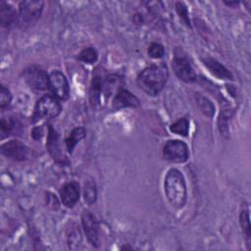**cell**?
Instances as JSON below:
<instances>
[{
  "instance_id": "cell-31",
  "label": "cell",
  "mask_w": 251,
  "mask_h": 251,
  "mask_svg": "<svg viewBox=\"0 0 251 251\" xmlns=\"http://www.w3.org/2000/svg\"><path fill=\"white\" fill-rule=\"evenodd\" d=\"M226 6H231V7H235V6H237L238 4H239V2L238 1H232V2H230V1H227V2H224Z\"/></svg>"
},
{
  "instance_id": "cell-25",
  "label": "cell",
  "mask_w": 251,
  "mask_h": 251,
  "mask_svg": "<svg viewBox=\"0 0 251 251\" xmlns=\"http://www.w3.org/2000/svg\"><path fill=\"white\" fill-rule=\"evenodd\" d=\"M0 128L1 138L3 139L5 136H8L15 128V121L11 117H3L1 119Z\"/></svg>"
},
{
  "instance_id": "cell-30",
  "label": "cell",
  "mask_w": 251,
  "mask_h": 251,
  "mask_svg": "<svg viewBox=\"0 0 251 251\" xmlns=\"http://www.w3.org/2000/svg\"><path fill=\"white\" fill-rule=\"evenodd\" d=\"M133 21H134L135 24L140 25L141 22H142V17H141V15H140V14H135V15L133 16Z\"/></svg>"
},
{
  "instance_id": "cell-18",
  "label": "cell",
  "mask_w": 251,
  "mask_h": 251,
  "mask_svg": "<svg viewBox=\"0 0 251 251\" xmlns=\"http://www.w3.org/2000/svg\"><path fill=\"white\" fill-rule=\"evenodd\" d=\"M239 223L241 226L242 232L246 237L248 248L250 249V240H251V227H250V218H249V209L243 208L239 214Z\"/></svg>"
},
{
  "instance_id": "cell-29",
  "label": "cell",
  "mask_w": 251,
  "mask_h": 251,
  "mask_svg": "<svg viewBox=\"0 0 251 251\" xmlns=\"http://www.w3.org/2000/svg\"><path fill=\"white\" fill-rule=\"evenodd\" d=\"M31 135H32V137L34 138V139H40L41 137H42V135H43V129H42V127H39V126H37V127H34L33 128V130H32V132H31Z\"/></svg>"
},
{
  "instance_id": "cell-23",
  "label": "cell",
  "mask_w": 251,
  "mask_h": 251,
  "mask_svg": "<svg viewBox=\"0 0 251 251\" xmlns=\"http://www.w3.org/2000/svg\"><path fill=\"white\" fill-rule=\"evenodd\" d=\"M170 130L181 136H187L189 130V121L187 118H181L171 125Z\"/></svg>"
},
{
  "instance_id": "cell-17",
  "label": "cell",
  "mask_w": 251,
  "mask_h": 251,
  "mask_svg": "<svg viewBox=\"0 0 251 251\" xmlns=\"http://www.w3.org/2000/svg\"><path fill=\"white\" fill-rule=\"evenodd\" d=\"M86 135V130L84 127L82 126H78L74 128L69 137L66 139V145H67V149L69 151V153H72L74 148L75 147V145L77 144V142H79L81 139H83Z\"/></svg>"
},
{
  "instance_id": "cell-1",
  "label": "cell",
  "mask_w": 251,
  "mask_h": 251,
  "mask_svg": "<svg viewBox=\"0 0 251 251\" xmlns=\"http://www.w3.org/2000/svg\"><path fill=\"white\" fill-rule=\"evenodd\" d=\"M169 77V71L164 63L154 64L145 68L137 76L136 82L140 89L148 95H157L164 88Z\"/></svg>"
},
{
  "instance_id": "cell-12",
  "label": "cell",
  "mask_w": 251,
  "mask_h": 251,
  "mask_svg": "<svg viewBox=\"0 0 251 251\" xmlns=\"http://www.w3.org/2000/svg\"><path fill=\"white\" fill-rule=\"evenodd\" d=\"M62 203L69 208L74 207L79 199V185L75 181L67 182L60 189Z\"/></svg>"
},
{
  "instance_id": "cell-8",
  "label": "cell",
  "mask_w": 251,
  "mask_h": 251,
  "mask_svg": "<svg viewBox=\"0 0 251 251\" xmlns=\"http://www.w3.org/2000/svg\"><path fill=\"white\" fill-rule=\"evenodd\" d=\"M49 88L57 99L67 100L70 96V86L63 73L53 71L49 75Z\"/></svg>"
},
{
  "instance_id": "cell-7",
  "label": "cell",
  "mask_w": 251,
  "mask_h": 251,
  "mask_svg": "<svg viewBox=\"0 0 251 251\" xmlns=\"http://www.w3.org/2000/svg\"><path fill=\"white\" fill-rule=\"evenodd\" d=\"M165 159L173 163H184L188 159V147L185 142L174 139L169 140L163 148Z\"/></svg>"
},
{
  "instance_id": "cell-10",
  "label": "cell",
  "mask_w": 251,
  "mask_h": 251,
  "mask_svg": "<svg viewBox=\"0 0 251 251\" xmlns=\"http://www.w3.org/2000/svg\"><path fill=\"white\" fill-rule=\"evenodd\" d=\"M81 224L89 243L94 247H98L100 245L99 225L94 215L89 211H84L81 216Z\"/></svg>"
},
{
  "instance_id": "cell-16",
  "label": "cell",
  "mask_w": 251,
  "mask_h": 251,
  "mask_svg": "<svg viewBox=\"0 0 251 251\" xmlns=\"http://www.w3.org/2000/svg\"><path fill=\"white\" fill-rule=\"evenodd\" d=\"M202 62L209 72L221 79H232V74L220 62L213 58H203Z\"/></svg>"
},
{
  "instance_id": "cell-3",
  "label": "cell",
  "mask_w": 251,
  "mask_h": 251,
  "mask_svg": "<svg viewBox=\"0 0 251 251\" xmlns=\"http://www.w3.org/2000/svg\"><path fill=\"white\" fill-rule=\"evenodd\" d=\"M44 2L41 0L22 1L19 6L18 25L22 29H27L39 20L43 11Z\"/></svg>"
},
{
  "instance_id": "cell-2",
  "label": "cell",
  "mask_w": 251,
  "mask_h": 251,
  "mask_svg": "<svg viewBox=\"0 0 251 251\" xmlns=\"http://www.w3.org/2000/svg\"><path fill=\"white\" fill-rule=\"evenodd\" d=\"M165 193L170 204L176 209H181L187 199L186 184L183 175L176 169H171L164 181Z\"/></svg>"
},
{
  "instance_id": "cell-27",
  "label": "cell",
  "mask_w": 251,
  "mask_h": 251,
  "mask_svg": "<svg viewBox=\"0 0 251 251\" xmlns=\"http://www.w3.org/2000/svg\"><path fill=\"white\" fill-rule=\"evenodd\" d=\"M165 54V49L162 44L158 42H152L148 48V55L153 59L162 58Z\"/></svg>"
},
{
  "instance_id": "cell-14",
  "label": "cell",
  "mask_w": 251,
  "mask_h": 251,
  "mask_svg": "<svg viewBox=\"0 0 251 251\" xmlns=\"http://www.w3.org/2000/svg\"><path fill=\"white\" fill-rule=\"evenodd\" d=\"M103 84H104V78L102 77V75L96 71L95 74H93V77L90 84V90H89L90 104L93 108H96L100 103L101 94L103 92Z\"/></svg>"
},
{
  "instance_id": "cell-20",
  "label": "cell",
  "mask_w": 251,
  "mask_h": 251,
  "mask_svg": "<svg viewBox=\"0 0 251 251\" xmlns=\"http://www.w3.org/2000/svg\"><path fill=\"white\" fill-rule=\"evenodd\" d=\"M231 117V111L230 109H223L222 112L219 115L218 125H219V130L222 135L225 137H228L229 128H228V123Z\"/></svg>"
},
{
  "instance_id": "cell-24",
  "label": "cell",
  "mask_w": 251,
  "mask_h": 251,
  "mask_svg": "<svg viewBox=\"0 0 251 251\" xmlns=\"http://www.w3.org/2000/svg\"><path fill=\"white\" fill-rule=\"evenodd\" d=\"M77 59L83 63L86 64H93L97 61L98 59V52L95 48L93 47H88L84 48L81 50L77 56Z\"/></svg>"
},
{
  "instance_id": "cell-13",
  "label": "cell",
  "mask_w": 251,
  "mask_h": 251,
  "mask_svg": "<svg viewBox=\"0 0 251 251\" xmlns=\"http://www.w3.org/2000/svg\"><path fill=\"white\" fill-rule=\"evenodd\" d=\"M47 149L53 159L58 163H64L65 157L61 151L59 143V134L52 126H49L48 138H47Z\"/></svg>"
},
{
  "instance_id": "cell-26",
  "label": "cell",
  "mask_w": 251,
  "mask_h": 251,
  "mask_svg": "<svg viewBox=\"0 0 251 251\" xmlns=\"http://www.w3.org/2000/svg\"><path fill=\"white\" fill-rule=\"evenodd\" d=\"M12 101V95L10 90L5 87L4 85H1L0 88V108L1 110H5L8 108Z\"/></svg>"
},
{
  "instance_id": "cell-5",
  "label": "cell",
  "mask_w": 251,
  "mask_h": 251,
  "mask_svg": "<svg viewBox=\"0 0 251 251\" xmlns=\"http://www.w3.org/2000/svg\"><path fill=\"white\" fill-rule=\"evenodd\" d=\"M172 67L176 75L179 79L188 83L196 81L197 79L196 73L185 55L180 53H176L172 61Z\"/></svg>"
},
{
  "instance_id": "cell-19",
  "label": "cell",
  "mask_w": 251,
  "mask_h": 251,
  "mask_svg": "<svg viewBox=\"0 0 251 251\" xmlns=\"http://www.w3.org/2000/svg\"><path fill=\"white\" fill-rule=\"evenodd\" d=\"M121 78L117 75H110L104 78L103 93L108 97L114 90L121 89Z\"/></svg>"
},
{
  "instance_id": "cell-21",
  "label": "cell",
  "mask_w": 251,
  "mask_h": 251,
  "mask_svg": "<svg viewBox=\"0 0 251 251\" xmlns=\"http://www.w3.org/2000/svg\"><path fill=\"white\" fill-rule=\"evenodd\" d=\"M195 98H196L197 104H198L200 110L202 111V113L210 118L213 117L215 114V106L212 103V101L210 99H208L206 96L201 95L200 93H196Z\"/></svg>"
},
{
  "instance_id": "cell-4",
  "label": "cell",
  "mask_w": 251,
  "mask_h": 251,
  "mask_svg": "<svg viewBox=\"0 0 251 251\" xmlns=\"http://www.w3.org/2000/svg\"><path fill=\"white\" fill-rule=\"evenodd\" d=\"M61 104L55 96L46 94L42 96L35 104L33 113V123L41 119L55 118L61 113Z\"/></svg>"
},
{
  "instance_id": "cell-9",
  "label": "cell",
  "mask_w": 251,
  "mask_h": 251,
  "mask_svg": "<svg viewBox=\"0 0 251 251\" xmlns=\"http://www.w3.org/2000/svg\"><path fill=\"white\" fill-rule=\"evenodd\" d=\"M1 153L14 161H25L27 159L29 148L20 140H10L1 146Z\"/></svg>"
},
{
  "instance_id": "cell-28",
  "label": "cell",
  "mask_w": 251,
  "mask_h": 251,
  "mask_svg": "<svg viewBox=\"0 0 251 251\" xmlns=\"http://www.w3.org/2000/svg\"><path fill=\"white\" fill-rule=\"evenodd\" d=\"M176 13L178 14L179 18L182 20V22H183L188 27H190V22H189L188 11H187L186 6H185L182 2H176Z\"/></svg>"
},
{
  "instance_id": "cell-11",
  "label": "cell",
  "mask_w": 251,
  "mask_h": 251,
  "mask_svg": "<svg viewBox=\"0 0 251 251\" xmlns=\"http://www.w3.org/2000/svg\"><path fill=\"white\" fill-rule=\"evenodd\" d=\"M139 105V99L131 92L124 88L119 89L113 99L114 110H121L123 108H137Z\"/></svg>"
},
{
  "instance_id": "cell-15",
  "label": "cell",
  "mask_w": 251,
  "mask_h": 251,
  "mask_svg": "<svg viewBox=\"0 0 251 251\" xmlns=\"http://www.w3.org/2000/svg\"><path fill=\"white\" fill-rule=\"evenodd\" d=\"M0 23L1 25L7 28L12 27L18 23V14L16 9L5 1L0 2Z\"/></svg>"
},
{
  "instance_id": "cell-22",
  "label": "cell",
  "mask_w": 251,
  "mask_h": 251,
  "mask_svg": "<svg viewBox=\"0 0 251 251\" xmlns=\"http://www.w3.org/2000/svg\"><path fill=\"white\" fill-rule=\"evenodd\" d=\"M83 196H84V201L88 205H91L96 201V199H97L96 184L92 179H89L84 183Z\"/></svg>"
},
{
  "instance_id": "cell-6",
  "label": "cell",
  "mask_w": 251,
  "mask_h": 251,
  "mask_svg": "<svg viewBox=\"0 0 251 251\" xmlns=\"http://www.w3.org/2000/svg\"><path fill=\"white\" fill-rule=\"evenodd\" d=\"M24 78L32 89L41 91L49 88V75L43 69L37 66H30L25 69L24 71Z\"/></svg>"
}]
</instances>
